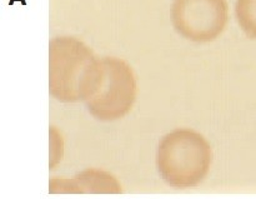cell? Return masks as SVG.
Wrapping results in <instances>:
<instances>
[{"label": "cell", "mask_w": 256, "mask_h": 199, "mask_svg": "<svg viewBox=\"0 0 256 199\" xmlns=\"http://www.w3.org/2000/svg\"><path fill=\"white\" fill-rule=\"evenodd\" d=\"M212 159V148L202 134L192 129H176L160 140L156 167L165 183L182 189L204 180Z\"/></svg>", "instance_id": "2"}, {"label": "cell", "mask_w": 256, "mask_h": 199, "mask_svg": "<svg viewBox=\"0 0 256 199\" xmlns=\"http://www.w3.org/2000/svg\"><path fill=\"white\" fill-rule=\"evenodd\" d=\"M172 19L176 32L186 39L210 42L226 25V0H174Z\"/></svg>", "instance_id": "4"}, {"label": "cell", "mask_w": 256, "mask_h": 199, "mask_svg": "<svg viewBox=\"0 0 256 199\" xmlns=\"http://www.w3.org/2000/svg\"><path fill=\"white\" fill-rule=\"evenodd\" d=\"M99 59L82 40L56 37L50 42V93L62 103L86 98L98 73Z\"/></svg>", "instance_id": "1"}, {"label": "cell", "mask_w": 256, "mask_h": 199, "mask_svg": "<svg viewBox=\"0 0 256 199\" xmlns=\"http://www.w3.org/2000/svg\"><path fill=\"white\" fill-rule=\"evenodd\" d=\"M136 99V80L122 59H99L96 77L84 99L88 110L100 122H114L132 109Z\"/></svg>", "instance_id": "3"}, {"label": "cell", "mask_w": 256, "mask_h": 199, "mask_svg": "<svg viewBox=\"0 0 256 199\" xmlns=\"http://www.w3.org/2000/svg\"><path fill=\"white\" fill-rule=\"evenodd\" d=\"M235 14L245 34L256 39V0H236Z\"/></svg>", "instance_id": "5"}]
</instances>
